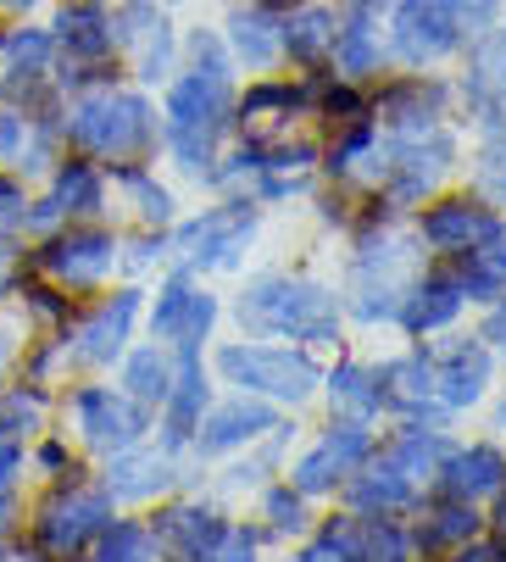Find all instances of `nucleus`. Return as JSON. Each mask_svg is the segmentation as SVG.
Wrapping results in <instances>:
<instances>
[{
    "label": "nucleus",
    "mask_w": 506,
    "mask_h": 562,
    "mask_svg": "<svg viewBox=\"0 0 506 562\" xmlns=\"http://www.w3.org/2000/svg\"><path fill=\"white\" fill-rule=\"evenodd\" d=\"M228 40H234V56L245 67H273L279 50H284V29L268 12H234L228 18Z\"/></svg>",
    "instance_id": "24"
},
{
    "label": "nucleus",
    "mask_w": 506,
    "mask_h": 562,
    "mask_svg": "<svg viewBox=\"0 0 506 562\" xmlns=\"http://www.w3.org/2000/svg\"><path fill=\"white\" fill-rule=\"evenodd\" d=\"M490 234H495V217L473 201H446L424 217V239L440 251H479Z\"/></svg>",
    "instance_id": "14"
},
{
    "label": "nucleus",
    "mask_w": 506,
    "mask_h": 562,
    "mask_svg": "<svg viewBox=\"0 0 506 562\" xmlns=\"http://www.w3.org/2000/svg\"><path fill=\"white\" fill-rule=\"evenodd\" d=\"M123 384H128L134 401H167V390H173V368H167V357H161L156 346H145V351L128 357Z\"/></svg>",
    "instance_id": "31"
},
{
    "label": "nucleus",
    "mask_w": 506,
    "mask_h": 562,
    "mask_svg": "<svg viewBox=\"0 0 506 562\" xmlns=\"http://www.w3.org/2000/svg\"><path fill=\"white\" fill-rule=\"evenodd\" d=\"M417 496V485H412V479L384 457L379 468H368L362 479H351V507L357 513H395V507H406Z\"/></svg>",
    "instance_id": "23"
},
{
    "label": "nucleus",
    "mask_w": 506,
    "mask_h": 562,
    "mask_svg": "<svg viewBox=\"0 0 506 562\" xmlns=\"http://www.w3.org/2000/svg\"><path fill=\"white\" fill-rule=\"evenodd\" d=\"M239 324L323 346V340H334V329H340V312H334V295L323 284L262 279V284H250V295L239 301Z\"/></svg>",
    "instance_id": "2"
},
{
    "label": "nucleus",
    "mask_w": 506,
    "mask_h": 562,
    "mask_svg": "<svg viewBox=\"0 0 506 562\" xmlns=\"http://www.w3.org/2000/svg\"><path fill=\"white\" fill-rule=\"evenodd\" d=\"M106 524H112V496L106 491H56L34 513V546L56 551V557H78L83 540L106 535Z\"/></svg>",
    "instance_id": "5"
},
{
    "label": "nucleus",
    "mask_w": 506,
    "mask_h": 562,
    "mask_svg": "<svg viewBox=\"0 0 506 562\" xmlns=\"http://www.w3.org/2000/svg\"><path fill=\"white\" fill-rule=\"evenodd\" d=\"M195 72L173 85V101H167V139H173L184 168H206L212 145L228 123V61L217 50V40L195 34Z\"/></svg>",
    "instance_id": "1"
},
{
    "label": "nucleus",
    "mask_w": 506,
    "mask_h": 562,
    "mask_svg": "<svg viewBox=\"0 0 506 562\" xmlns=\"http://www.w3.org/2000/svg\"><path fill=\"white\" fill-rule=\"evenodd\" d=\"M328 395H334V407H346L351 418H373L379 413V390H373V373L346 362V368H334L328 379Z\"/></svg>",
    "instance_id": "30"
},
{
    "label": "nucleus",
    "mask_w": 506,
    "mask_h": 562,
    "mask_svg": "<svg viewBox=\"0 0 506 562\" xmlns=\"http://www.w3.org/2000/svg\"><path fill=\"white\" fill-rule=\"evenodd\" d=\"M373 390H379V407H395V413H424L429 395H435V368L424 357H401V362H384L373 373Z\"/></svg>",
    "instance_id": "16"
},
{
    "label": "nucleus",
    "mask_w": 506,
    "mask_h": 562,
    "mask_svg": "<svg viewBox=\"0 0 506 562\" xmlns=\"http://www.w3.org/2000/svg\"><path fill=\"white\" fill-rule=\"evenodd\" d=\"M190 301H195V290H190L184 279H173V284L161 290V301H156V317H150V329H156L161 340L184 335V324H190Z\"/></svg>",
    "instance_id": "35"
},
{
    "label": "nucleus",
    "mask_w": 506,
    "mask_h": 562,
    "mask_svg": "<svg viewBox=\"0 0 506 562\" xmlns=\"http://www.w3.org/2000/svg\"><path fill=\"white\" fill-rule=\"evenodd\" d=\"M446 457H451V446H446L440 435H406V440L390 451V462L412 479V485H417V479H429V473H440Z\"/></svg>",
    "instance_id": "32"
},
{
    "label": "nucleus",
    "mask_w": 506,
    "mask_h": 562,
    "mask_svg": "<svg viewBox=\"0 0 506 562\" xmlns=\"http://www.w3.org/2000/svg\"><path fill=\"white\" fill-rule=\"evenodd\" d=\"M501 201H506V173H501Z\"/></svg>",
    "instance_id": "53"
},
{
    "label": "nucleus",
    "mask_w": 506,
    "mask_h": 562,
    "mask_svg": "<svg viewBox=\"0 0 506 562\" xmlns=\"http://www.w3.org/2000/svg\"><path fill=\"white\" fill-rule=\"evenodd\" d=\"M23 139H29L23 117H18V112H0V162H7V156H18V150H23Z\"/></svg>",
    "instance_id": "44"
},
{
    "label": "nucleus",
    "mask_w": 506,
    "mask_h": 562,
    "mask_svg": "<svg viewBox=\"0 0 506 562\" xmlns=\"http://www.w3.org/2000/svg\"><path fill=\"white\" fill-rule=\"evenodd\" d=\"M406 551H412V540L395 524H373L362 535V562H406Z\"/></svg>",
    "instance_id": "39"
},
{
    "label": "nucleus",
    "mask_w": 506,
    "mask_h": 562,
    "mask_svg": "<svg viewBox=\"0 0 506 562\" xmlns=\"http://www.w3.org/2000/svg\"><path fill=\"white\" fill-rule=\"evenodd\" d=\"M167 479H173V462L156 457V451H117L112 473H106V496H123V502H145L156 496Z\"/></svg>",
    "instance_id": "20"
},
{
    "label": "nucleus",
    "mask_w": 506,
    "mask_h": 562,
    "mask_svg": "<svg viewBox=\"0 0 506 562\" xmlns=\"http://www.w3.org/2000/svg\"><path fill=\"white\" fill-rule=\"evenodd\" d=\"M78 7H101V0H78Z\"/></svg>",
    "instance_id": "52"
},
{
    "label": "nucleus",
    "mask_w": 506,
    "mask_h": 562,
    "mask_svg": "<svg viewBox=\"0 0 506 562\" xmlns=\"http://www.w3.org/2000/svg\"><path fill=\"white\" fill-rule=\"evenodd\" d=\"M250 228H257V217H250L245 206L206 212L201 223H190V228L179 234V251H184V262H195V268H234L239 251H245V239H250Z\"/></svg>",
    "instance_id": "10"
},
{
    "label": "nucleus",
    "mask_w": 506,
    "mask_h": 562,
    "mask_svg": "<svg viewBox=\"0 0 506 562\" xmlns=\"http://www.w3.org/2000/svg\"><path fill=\"white\" fill-rule=\"evenodd\" d=\"M7 284H12V257L0 251V290H7Z\"/></svg>",
    "instance_id": "50"
},
{
    "label": "nucleus",
    "mask_w": 506,
    "mask_h": 562,
    "mask_svg": "<svg viewBox=\"0 0 506 562\" xmlns=\"http://www.w3.org/2000/svg\"><path fill=\"white\" fill-rule=\"evenodd\" d=\"M117 262V239L106 228H67L61 239L40 251V268L56 284H101Z\"/></svg>",
    "instance_id": "6"
},
{
    "label": "nucleus",
    "mask_w": 506,
    "mask_h": 562,
    "mask_svg": "<svg viewBox=\"0 0 506 562\" xmlns=\"http://www.w3.org/2000/svg\"><path fill=\"white\" fill-rule=\"evenodd\" d=\"M123 184L134 190V201H139V212H145L150 223H167L173 201H167V190H161V184H150V179H139V173H123Z\"/></svg>",
    "instance_id": "40"
},
{
    "label": "nucleus",
    "mask_w": 506,
    "mask_h": 562,
    "mask_svg": "<svg viewBox=\"0 0 506 562\" xmlns=\"http://www.w3.org/2000/svg\"><path fill=\"white\" fill-rule=\"evenodd\" d=\"M446 162H451V139H406V145H395V173H401V184H395V195L401 201H412V195H424L440 173H446Z\"/></svg>",
    "instance_id": "21"
},
{
    "label": "nucleus",
    "mask_w": 506,
    "mask_h": 562,
    "mask_svg": "<svg viewBox=\"0 0 506 562\" xmlns=\"http://www.w3.org/2000/svg\"><path fill=\"white\" fill-rule=\"evenodd\" d=\"M95 562H150V535L139 524H106Z\"/></svg>",
    "instance_id": "36"
},
{
    "label": "nucleus",
    "mask_w": 506,
    "mask_h": 562,
    "mask_svg": "<svg viewBox=\"0 0 506 562\" xmlns=\"http://www.w3.org/2000/svg\"><path fill=\"white\" fill-rule=\"evenodd\" d=\"M462 279H424L412 295H406V329H440V324H451L457 317V306H462Z\"/></svg>",
    "instance_id": "26"
},
{
    "label": "nucleus",
    "mask_w": 506,
    "mask_h": 562,
    "mask_svg": "<svg viewBox=\"0 0 506 562\" xmlns=\"http://www.w3.org/2000/svg\"><path fill=\"white\" fill-rule=\"evenodd\" d=\"M23 206H29V201H23V190H18L12 179H0V234L23 223Z\"/></svg>",
    "instance_id": "43"
},
{
    "label": "nucleus",
    "mask_w": 506,
    "mask_h": 562,
    "mask_svg": "<svg viewBox=\"0 0 506 562\" xmlns=\"http://www.w3.org/2000/svg\"><path fill=\"white\" fill-rule=\"evenodd\" d=\"M368 429L362 424H340V429H328L295 468V491L301 496H317V491H334L346 473H357V462L368 457Z\"/></svg>",
    "instance_id": "9"
},
{
    "label": "nucleus",
    "mask_w": 506,
    "mask_h": 562,
    "mask_svg": "<svg viewBox=\"0 0 506 562\" xmlns=\"http://www.w3.org/2000/svg\"><path fill=\"white\" fill-rule=\"evenodd\" d=\"M223 518L212 507H167L156 518V546L173 557V562H201L217 540H223Z\"/></svg>",
    "instance_id": "12"
},
{
    "label": "nucleus",
    "mask_w": 506,
    "mask_h": 562,
    "mask_svg": "<svg viewBox=\"0 0 506 562\" xmlns=\"http://www.w3.org/2000/svg\"><path fill=\"white\" fill-rule=\"evenodd\" d=\"M12 357H18V340H12V324H7V317H0V373L12 368Z\"/></svg>",
    "instance_id": "47"
},
{
    "label": "nucleus",
    "mask_w": 506,
    "mask_h": 562,
    "mask_svg": "<svg viewBox=\"0 0 506 562\" xmlns=\"http://www.w3.org/2000/svg\"><path fill=\"white\" fill-rule=\"evenodd\" d=\"M206 407V379H201V357L195 346H184V368L173 379V390H167V446H179L195 435V418Z\"/></svg>",
    "instance_id": "19"
},
{
    "label": "nucleus",
    "mask_w": 506,
    "mask_h": 562,
    "mask_svg": "<svg viewBox=\"0 0 506 562\" xmlns=\"http://www.w3.org/2000/svg\"><path fill=\"white\" fill-rule=\"evenodd\" d=\"M501 429H506V407H501Z\"/></svg>",
    "instance_id": "54"
},
{
    "label": "nucleus",
    "mask_w": 506,
    "mask_h": 562,
    "mask_svg": "<svg viewBox=\"0 0 506 562\" xmlns=\"http://www.w3.org/2000/svg\"><path fill=\"white\" fill-rule=\"evenodd\" d=\"M268 518H273V529H301V524H306V507H301V496L273 491V496H268Z\"/></svg>",
    "instance_id": "42"
},
{
    "label": "nucleus",
    "mask_w": 506,
    "mask_h": 562,
    "mask_svg": "<svg viewBox=\"0 0 506 562\" xmlns=\"http://www.w3.org/2000/svg\"><path fill=\"white\" fill-rule=\"evenodd\" d=\"M45 72H50V34L23 29V34L12 40V78H7V90H12V95H29Z\"/></svg>",
    "instance_id": "29"
},
{
    "label": "nucleus",
    "mask_w": 506,
    "mask_h": 562,
    "mask_svg": "<svg viewBox=\"0 0 506 562\" xmlns=\"http://www.w3.org/2000/svg\"><path fill=\"white\" fill-rule=\"evenodd\" d=\"M45 424V395L40 390H12V395H0V435H12L23 440L29 429Z\"/></svg>",
    "instance_id": "34"
},
{
    "label": "nucleus",
    "mask_w": 506,
    "mask_h": 562,
    "mask_svg": "<svg viewBox=\"0 0 506 562\" xmlns=\"http://www.w3.org/2000/svg\"><path fill=\"white\" fill-rule=\"evenodd\" d=\"M0 7H12V0H0Z\"/></svg>",
    "instance_id": "55"
},
{
    "label": "nucleus",
    "mask_w": 506,
    "mask_h": 562,
    "mask_svg": "<svg viewBox=\"0 0 506 562\" xmlns=\"http://www.w3.org/2000/svg\"><path fill=\"white\" fill-rule=\"evenodd\" d=\"M72 413H78L83 440H90L95 451H106V457L112 451H128L145 435V413L134 407L128 395H112V390H78Z\"/></svg>",
    "instance_id": "8"
},
{
    "label": "nucleus",
    "mask_w": 506,
    "mask_h": 562,
    "mask_svg": "<svg viewBox=\"0 0 506 562\" xmlns=\"http://www.w3.org/2000/svg\"><path fill=\"white\" fill-rule=\"evenodd\" d=\"M134 312H139V290L112 295V306H101V312L90 317V324H83V335H78L72 357H78V362H112V357L123 351V340H128Z\"/></svg>",
    "instance_id": "15"
},
{
    "label": "nucleus",
    "mask_w": 506,
    "mask_h": 562,
    "mask_svg": "<svg viewBox=\"0 0 506 562\" xmlns=\"http://www.w3.org/2000/svg\"><path fill=\"white\" fill-rule=\"evenodd\" d=\"M67 139L83 145L90 156H106V162H128L150 145V106L139 95H123V90H95L72 101L67 112Z\"/></svg>",
    "instance_id": "3"
},
{
    "label": "nucleus",
    "mask_w": 506,
    "mask_h": 562,
    "mask_svg": "<svg viewBox=\"0 0 506 562\" xmlns=\"http://www.w3.org/2000/svg\"><path fill=\"white\" fill-rule=\"evenodd\" d=\"M334 40H340V23H334V12H323V7H306V12H295V18L284 23V45H290L295 61H323V56H334Z\"/></svg>",
    "instance_id": "27"
},
{
    "label": "nucleus",
    "mask_w": 506,
    "mask_h": 562,
    "mask_svg": "<svg viewBox=\"0 0 506 562\" xmlns=\"http://www.w3.org/2000/svg\"><path fill=\"white\" fill-rule=\"evenodd\" d=\"M468 101H473V112H479L484 128L506 134V45L479 50L473 78H468Z\"/></svg>",
    "instance_id": "18"
},
{
    "label": "nucleus",
    "mask_w": 506,
    "mask_h": 562,
    "mask_svg": "<svg viewBox=\"0 0 506 562\" xmlns=\"http://www.w3.org/2000/svg\"><path fill=\"white\" fill-rule=\"evenodd\" d=\"M495 524H501V540H506V496H501V513H495Z\"/></svg>",
    "instance_id": "51"
},
{
    "label": "nucleus",
    "mask_w": 506,
    "mask_h": 562,
    "mask_svg": "<svg viewBox=\"0 0 506 562\" xmlns=\"http://www.w3.org/2000/svg\"><path fill=\"white\" fill-rule=\"evenodd\" d=\"M334 50H340V67L346 72H373V34H368V23H351V29H340V40H334Z\"/></svg>",
    "instance_id": "38"
},
{
    "label": "nucleus",
    "mask_w": 506,
    "mask_h": 562,
    "mask_svg": "<svg viewBox=\"0 0 506 562\" xmlns=\"http://www.w3.org/2000/svg\"><path fill=\"white\" fill-rule=\"evenodd\" d=\"M112 45L134 50L139 78H161V72H167V61H173V34H167V18L150 7V0H128V7H117Z\"/></svg>",
    "instance_id": "11"
},
{
    "label": "nucleus",
    "mask_w": 506,
    "mask_h": 562,
    "mask_svg": "<svg viewBox=\"0 0 506 562\" xmlns=\"http://www.w3.org/2000/svg\"><path fill=\"white\" fill-rule=\"evenodd\" d=\"M29 562H72V557H56V551H40V546H34V551H29Z\"/></svg>",
    "instance_id": "49"
},
{
    "label": "nucleus",
    "mask_w": 506,
    "mask_h": 562,
    "mask_svg": "<svg viewBox=\"0 0 506 562\" xmlns=\"http://www.w3.org/2000/svg\"><path fill=\"white\" fill-rule=\"evenodd\" d=\"M56 206H61V217L72 212V217H90V212H101V173L90 168V162H67L61 173H56V195H50Z\"/></svg>",
    "instance_id": "28"
},
{
    "label": "nucleus",
    "mask_w": 506,
    "mask_h": 562,
    "mask_svg": "<svg viewBox=\"0 0 506 562\" xmlns=\"http://www.w3.org/2000/svg\"><path fill=\"white\" fill-rule=\"evenodd\" d=\"M457 18L446 0H401V12H395V50L401 61L412 67H424V61H440L451 45H457Z\"/></svg>",
    "instance_id": "7"
},
{
    "label": "nucleus",
    "mask_w": 506,
    "mask_h": 562,
    "mask_svg": "<svg viewBox=\"0 0 506 562\" xmlns=\"http://www.w3.org/2000/svg\"><path fill=\"white\" fill-rule=\"evenodd\" d=\"M268 429H279L273 407H262V401H228V407H217V413L201 424L195 446H201V457H217V451H234V446L257 440V435H268Z\"/></svg>",
    "instance_id": "13"
},
{
    "label": "nucleus",
    "mask_w": 506,
    "mask_h": 562,
    "mask_svg": "<svg viewBox=\"0 0 506 562\" xmlns=\"http://www.w3.org/2000/svg\"><path fill=\"white\" fill-rule=\"evenodd\" d=\"M506 479V457L495 446H473V451H451L446 457V491L457 502H473V496H495Z\"/></svg>",
    "instance_id": "17"
},
{
    "label": "nucleus",
    "mask_w": 506,
    "mask_h": 562,
    "mask_svg": "<svg viewBox=\"0 0 506 562\" xmlns=\"http://www.w3.org/2000/svg\"><path fill=\"white\" fill-rule=\"evenodd\" d=\"M0 562H7V557H0Z\"/></svg>",
    "instance_id": "56"
},
{
    "label": "nucleus",
    "mask_w": 506,
    "mask_h": 562,
    "mask_svg": "<svg viewBox=\"0 0 506 562\" xmlns=\"http://www.w3.org/2000/svg\"><path fill=\"white\" fill-rule=\"evenodd\" d=\"M490 384V357L479 346H457L446 368H435V390L446 395V407H473Z\"/></svg>",
    "instance_id": "22"
},
{
    "label": "nucleus",
    "mask_w": 506,
    "mask_h": 562,
    "mask_svg": "<svg viewBox=\"0 0 506 562\" xmlns=\"http://www.w3.org/2000/svg\"><path fill=\"white\" fill-rule=\"evenodd\" d=\"M484 340H495V346L506 351V306H495V312H490V324H484Z\"/></svg>",
    "instance_id": "46"
},
{
    "label": "nucleus",
    "mask_w": 506,
    "mask_h": 562,
    "mask_svg": "<svg viewBox=\"0 0 506 562\" xmlns=\"http://www.w3.org/2000/svg\"><path fill=\"white\" fill-rule=\"evenodd\" d=\"M50 45H61V50L78 56V61H101V56L112 50V23H101L95 7H67V12L56 18V40H50Z\"/></svg>",
    "instance_id": "25"
},
{
    "label": "nucleus",
    "mask_w": 506,
    "mask_h": 562,
    "mask_svg": "<svg viewBox=\"0 0 506 562\" xmlns=\"http://www.w3.org/2000/svg\"><path fill=\"white\" fill-rule=\"evenodd\" d=\"M40 468H50V473H56V479H61V468H67V473H72V457H67V451H61V446H40Z\"/></svg>",
    "instance_id": "45"
},
{
    "label": "nucleus",
    "mask_w": 506,
    "mask_h": 562,
    "mask_svg": "<svg viewBox=\"0 0 506 562\" xmlns=\"http://www.w3.org/2000/svg\"><path fill=\"white\" fill-rule=\"evenodd\" d=\"M473 529H479L473 502H451V507L435 513V524H429L424 535H417V546H424V551H435V546H457V540H473Z\"/></svg>",
    "instance_id": "33"
},
{
    "label": "nucleus",
    "mask_w": 506,
    "mask_h": 562,
    "mask_svg": "<svg viewBox=\"0 0 506 562\" xmlns=\"http://www.w3.org/2000/svg\"><path fill=\"white\" fill-rule=\"evenodd\" d=\"M223 379L239 390H257L273 401H306L317 390V368L301 351H268V346H228L217 357Z\"/></svg>",
    "instance_id": "4"
},
{
    "label": "nucleus",
    "mask_w": 506,
    "mask_h": 562,
    "mask_svg": "<svg viewBox=\"0 0 506 562\" xmlns=\"http://www.w3.org/2000/svg\"><path fill=\"white\" fill-rule=\"evenodd\" d=\"M435 112H440V95H435V90L424 95V90L412 85V90H395V95H390V117H395L401 128H412V134L435 128Z\"/></svg>",
    "instance_id": "37"
},
{
    "label": "nucleus",
    "mask_w": 506,
    "mask_h": 562,
    "mask_svg": "<svg viewBox=\"0 0 506 562\" xmlns=\"http://www.w3.org/2000/svg\"><path fill=\"white\" fill-rule=\"evenodd\" d=\"M457 562H506V551H501V546H468Z\"/></svg>",
    "instance_id": "48"
},
{
    "label": "nucleus",
    "mask_w": 506,
    "mask_h": 562,
    "mask_svg": "<svg viewBox=\"0 0 506 562\" xmlns=\"http://www.w3.org/2000/svg\"><path fill=\"white\" fill-rule=\"evenodd\" d=\"M250 551H257V535H250V529H228L201 562H250Z\"/></svg>",
    "instance_id": "41"
}]
</instances>
